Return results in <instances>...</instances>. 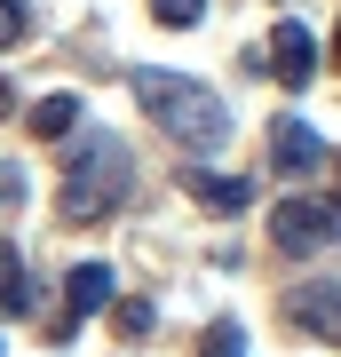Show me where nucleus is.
Wrapping results in <instances>:
<instances>
[{
  "label": "nucleus",
  "instance_id": "nucleus-16",
  "mask_svg": "<svg viewBox=\"0 0 341 357\" xmlns=\"http://www.w3.org/2000/svg\"><path fill=\"white\" fill-rule=\"evenodd\" d=\"M8 112H16V96H8V79H0V119H8Z\"/></svg>",
  "mask_w": 341,
  "mask_h": 357
},
{
  "label": "nucleus",
  "instance_id": "nucleus-13",
  "mask_svg": "<svg viewBox=\"0 0 341 357\" xmlns=\"http://www.w3.org/2000/svg\"><path fill=\"white\" fill-rule=\"evenodd\" d=\"M112 310H119V333H127V342L151 333V302H112Z\"/></svg>",
  "mask_w": 341,
  "mask_h": 357
},
{
  "label": "nucleus",
  "instance_id": "nucleus-10",
  "mask_svg": "<svg viewBox=\"0 0 341 357\" xmlns=\"http://www.w3.org/2000/svg\"><path fill=\"white\" fill-rule=\"evenodd\" d=\"M32 302V278H24V262L16 255H0V310H24Z\"/></svg>",
  "mask_w": 341,
  "mask_h": 357
},
{
  "label": "nucleus",
  "instance_id": "nucleus-1",
  "mask_svg": "<svg viewBox=\"0 0 341 357\" xmlns=\"http://www.w3.org/2000/svg\"><path fill=\"white\" fill-rule=\"evenodd\" d=\"M135 103L183 151H222L230 143V103L215 88H199V79H183V72H135Z\"/></svg>",
  "mask_w": 341,
  "mask_h": 357
},
{
  "label": "nucleus",
  "instance_id": "nucleus-7",
  "mask_svg": "<svg viewBox=\"0 0 341 357\" xmlns=\"http://www.w3.org/2000/svg\"><path fill=\"white\" fill-rule=\"evenodd\" d=\"M63 302H72V318H96V310L119 302V286H112V270H103V262H79L72 278H63Z\"/></svg>",
  "mask_w": 341,
  "mask_h": 357
},
{
  "label": "nucleus",
  "instance_id": "nucleus-11",
  "mask_svg": "<svg viewBox=\"0 0 341 357\" xmlns=\"http://www.w3.org/2000/svg\"><path fill=\"white\" fill-rule=\"evenodd\" d=\"M151 16H159L167 32H190V24L206 16V0H151Z\"/></svg>",
  "mask_w": 341,
  "mask_h": 357
},
{
  "label": "nucleus",
  "instance_id": "nucleus-14",
  "mask_svg": "<svg viewBox=\"0 0 341 357\" xmlns=\"http://www.w3.org/2000/svg\"><path fill=\"white\" fill-rule=\"evenodd\" d=\"M238 349H246V333H238V326H230V318H222L215 333H206V357H238Z\"/></svg>",
  "mask_w": 341,
  "mask_h": 357
},
{
  "label": "nucleus",
  "instance_id": "nucleus-4",
  "mask_svg": "<svg viewBox=\"0 0 341 357\" xmlns=\"http://www.w3.org/2000/svg\"><path fill=\"white\" fill-rule=\"evenodd\" d=\"M286 318L302 326V333H317V342H333V349H341V286H326V278L294 286V294H286Z\"/></svg>",
  "mask_w": 341,
  "mask_h": 357
},
{
  "label": "nucleus",
  "instance_id": "nucleus-2",
  "mask_svg": "<svg viewBox=\"0 0 341 357\" xmlns=\"http://www.w3.org/2000/svg\"><path fill=\"white\" fill-rule=\"evenodd\" d=\"M127 183H135V159H127L119 135H88L63 167V191H56V215L63 222H103L112 206L127 199Z\"/></svg>",
  "mask_w": 341,
  "mask_h": 357
},
{
  "label": "nucleus",
  "instance_id": "nucleus-12",
  "mask_svg": "<svg viewBox=\"0 0 341 357\" xmlns=\"http://www.w3.org/2000/svg\"><path fill=\"white\" fill-rule=\"evenodd\" d=\"M24 32H32V8L24 0H0V48H16Z\"/></svg>",
  "mask_w": 341,
  "mask_h": 357
},
{
  "label": "nucleus",
  "instance_id": "nucleus-5",
  "mask_svg": "<svg viewBox=\"0 0 341 357\" xmlns=\"http://www.w3.org/2000/svg\"><path fill=\"white\" fill-rule=\"evenodd\" d=\"M270 72H278L286 88H310V79H317V40H310V24L286 16V24L270 32Z\"/></svg>",
  "mask_w": 341,
  "mask_h": 357
},
{
  "label": "nucleus",
  "instance_id": "nucleus-9",
  "mask_svg": "<svg viewBox=\"0 0 341 357\" xmlns=\"http://www.w3.org/2000/svg\"><path fill=\"white\" fill-rule=\"evenodd\" d=\"M72 119H79V96H40V103H32V135H40V143H63Z\"/></svg>",
  "mask_w": 341,
  "mask_h": 357
},
{
  "label": "nucleus",
  "instance_id": "nucleus-8",
  "mask_svg": "<svg viewBox=\"0 0 341 357\" xmlns=\"http://www.w3.org/2000/svg\"><path fill=\"white\" fill-rule=\"evenodd\" d=\"M190 199H199V206H215V215H246V206H254V191H246V183L238 175H215V167H190Z\"/></svg>",
  "mask_w": 341,
  "mask_h": 357
},
{
  "label": "nucleus",
  "instance_id": "nucleus-6",
  "mask_svg": "<svg viewBox=\"0 0 341 357\" xmlns=\"http://www.w3.org/2000/svg\"><path fill=\"white\" fill-rule=\"evenodd\" d=\"M270 159H278L286 175H317L326 143H317V128H310V119H278V135H270Z\"/></svg>",
  "mask_w": 341,
  "mask_h": 357
},
{
  "label": "nucleus",
  "instance_id": "nucleus-15",
  "mask_svg": "<svg viewBox=\"0 0 341 357\" xmlns=\"http://www.w3.org/2000/svg\"><path fill=\"white\" fill-rule=\"evenodd\" d=\"M8 206H16V167L0 159V215H8Z\"/></svg>",
  "mask_w": 341,
  "mask_h": 357
},
{
  "label": "nucleus",
  "instance_id": "nucleus-3",
  "mask_svg": "<svg viewBox=\"0 0 341 357\" xmlns=\"http://www.w3.org/2000/svg\"><path fill=\"white\" fill-rule=\"evenodd\" d=\"M270 246H286V255H326V246H341V206L333 199H278L270 206Z\"/></svg>",
  "mask_w": 341,
  "mask_h": 357
},
{
  "label": "nucleus",
  "instance_id": "nucleus-17",
  "mask_svg": "<svg viewBox=\"0 0 341 357\" xmlns=\"http://www.w3.org/2000/svg\"><path fill=\"white\" fill-rule=\"evenodd\" d=\"M333 64H341V32H333Z\"/></svg>",
  "mask_w": 341,
  "mask_h": 357
}]
</instances>
